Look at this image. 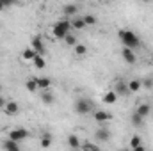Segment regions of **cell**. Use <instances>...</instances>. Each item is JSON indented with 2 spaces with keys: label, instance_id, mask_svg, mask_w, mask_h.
<instances>
[{
  "label": "cell",
  "instance_id": "obj_33",
  "mask_svg": "<svg viewBox=\"0 0 153 151\" xmlns=\"http://www.w3.org/2000/svg\"><path fill=\"white\" fill-rule=\"evenodd\" d=\"M5 5H7L5 2H0V11H2V9H5Z\"/></svg>",
  "mask_w": 153,
  "mask_h": 151
},
{
  "label": "cell",
  "instance_id": "obj_6",
  "mask_svg": "<svg viewBox=\"0 0 153 151\" xmlns=\"http://www.w3.org/2000/svg\"><path fill=\"white\" fill-rule=\"evenodd\" d=\"M4 112L7 114V115H16V114L20 112V105H18L16 101L9 100V101L5 103V107H4Z\"/></svg>",
  "mask_w": 153,
  "mask_h": 151
},
{
  "label": "cell",
  "instance_id": "obj_12",
  "mask_svg": "<svg viewBox=\"0 0 153 151\" xmlns=\"http://www.w3.org/2000/svg\"><path fill=\"white\" fill-rule=\"evenodd\" d=\"M2 148L5 151H20V144L14 142V141H11V139H5V141L2 142Z\"/></svg>",
  "mask_w": 153,
  "mask_h": 151
},
{
  "label": "cell",
  "instance_id": "obj_15",
  "mask_svg": "<svg viewBox=\"0 0 153 151\" xmlns=\"http://www.w3.org/2000/svg\"><path fill=\"white\" fill-rule=\"evenodd\" d=\"M68 146H70L71 150H78V148H80V139H78V135L71 133V135L68 137Z\"/></svg>",
  "mask_w": 153,
  "mask_h": 151
},
{
  "label": "cell",
  "instance_id": "obj_27",
  "mask_svg": "<svg viewBox=\"0 0 153 151\" xmlns=\"http://www.w3.org/2000/svg\"><path fill=\"white\" fill-rule=\"evenodd\" d=\"M82 150H84V151H102L96 144H93V142H85V144L82 146Z\"/></svg>",
  "mask_w": 153,
  "mask_h": 151
},
{
  "label": "cell",
  "instance_id": "obj_11",
  "mask_svg": "<svg viewBox=\"0 0 153 151\" xmlns=\"http://www.w3.org/2000/svg\"><path fill=\"white\" fill-rule=\"evenodd\" d=\"M76 13H78V5L76 4H66L62 7V14H66V16H76Z\"/></svg>",
  "mask_w": 153,
  "mask_h": 151
},
{
  "label": "cell",
  "instance_id": "obj_5",
  "mask_svg": "<svg viewBox=\"0 0 153 151\" xmlns=\"http://www.w3.org/2000/svg\"><path fill=\"white\" fill-rule=\"evenodd\" d=\"M30 48L38 53V55H45L46 53V48H45V43H43V39L39 38V36H36V38L32 39V43H30Z\"/></svg>",
  "mask_w": 153,
  "mask_h": 151
},
{
  "label": "cell",
  "instance_id": "obj_10",
  "mask_svg": "<svg viewBox=\"0 0 153 151\" xmlns=\"http://www.w3.org/2000/svg\"><path fill=\"white\" fill-rule=\"evenodd\" d=\"M94 119H96L98 123H107V121L112 119V114L105 112V110H96V112H94Z\"/></svg>",
  "mask_w": 153,
  "mask_h": 151
},
{
  "label": "cell",
  "instance_id": "obj_16",
  "mask_svg": "<svg viewBox=\"0 0 153 151\" xmlns=\"http://www.w3.org/2000/svg\"><path fill=\"white\" fill-rule=\"evenodd\" d=\"M128 93H137L141 87H143V84H141V80H130L128 84Z\"/></svg>",
  "mask_w": 153,
  "mask_h": 151
},
{
  "label": "cell",
  "instance_id": "obj_30",
  "mask_svg": "<svg viewBox=\"0 0 153 151\" xmlns=\"http://www.w3.org/2000/svg\"><path fill=\"white\" fill-rule=\"evenodd\" d=\"M141 84H143V87H146V89H152V87H153V78H152V76H150V78H144Z\"/></svg>",
  "mask_w": 153,
  "mask_h": 151
},
{
  "label": "cell",
  "instance_id": "obj_22",
  "mask_svg": "<svg viewBox=\"0 0 153 151\" xmlns=\"http://www.w3.org/2000/svg\"><path fill=\"white\" fill-rule=\"evenodd\" d=\"M32 64H34V68H38V70H43V68L46 66V62H45V59H43L41 55H36V57H34Z\"/></svg>",
  "mask_w": 153,
  "mask_h": 151
},
{
  "label": "cell",
  "instance_id": "obj_17",
  "mask_svg": "<svg viewBox=\"0 0 153 151\" xmlns=\"http://www.w3.org/2000/svg\"><path fill=\"white\" fill-rule=\"evenodd\" d=\"M116 100H117V94H116L114 91H109V93H105V94H103V101H105L107 105L116 103Z\"/></svg>",
  "mask_w": 153,
  "mask_h": 151
},
{
  "label": "cell",
  "instance_id": "obj_8",
  "mask_svg": "<svg viewBox=\"0 0 153 151\" xmlns=\"http://www.w3.org/2000/svg\"><path fill=\"white\" fill-rule=\"evenodd\" d=\"M94 137H96V141H100V142H107V141L111 139V132H109L107 128H98L96 133H94Z\"/></svg>",
  "mask_w": 153,
  "mask_h": 151
},
{
  "label": "cell",
  "instance_id": "obj_4",
  "mask_svg": "<svg viewBox=\"0 0 153 151\" xmlns=\"http://www.w3.org/2000/svg\"><path fill=\"white\" fill-rule=\"evenodd\" d=\"M29 137V132L25 130V128H14V130H11L9 132V137L7 139H11V141H14V142H22V141H25Z\"/></svg>",
  "mask_w": 153,
  "mask_h": 151
},
{
  "label": "cell",
  "instance_id": "obj_2",
  "mask_svg": "<svg viewBox=\"0 0 153 151\" xmlns=\"http://www.w3.org/2000/svg\"><path fill=\"white\" fill-rule=\"evenodd\" d=\"M70 29H71V21L70 20H61L52 27V32L57 39H64L70 34Z\"/></svg>",
  "mask_w": 153,
  "mask_h": 151
},
{
  "label": "cell",
  "instance_id": "obj_26",
  "mask_svg": "<svg viewBox=\"0 0 153 151\" xmlns=\"http://www.w3.org/2000/svg\"><path fill=\"white\" fill-rule=\"evenodd\" d=\"M64 41H66V44H68V46H73V48H75L76 44H78L76 38H75V36H71V34H68V36L64 38Z\"/></svg>",
  "mask_w": 153,
  "mask_h": 151
},
{
  "label": "cell",
  "instance_id": "obj_18",
  "mask_svg": "<svg viewBox=\"0 0 153 151\" xmlns=\"http://www.w3.org/2000/svg\"><path fill=\"white\" fill-rule=\"evenodd\" d=\"M25 87H27V91H29V93L38 91V80H36V76H34V78H29V80L25 82Z\"/></svg>",
  "mask_w": 153,
  "mask_h": 151
},
{
  "label": "cell",
  "instance_id": "obj_1",
  "mask_svg": "<svg viewBox=\"0 0 153 151\" xmlns=\"http://www.w3.org/2000/svg\"><path fill=\"white\" fill-rule=\"evenodd\" d=\"M117 38L119 41L123 43V46L125 48H128V50H135V48H139L141 46V39L137 34H134L132 30H126V29H121L119 32H117Z\"/></svg>",
  "mask_w": 153,
  "mask_h": 151
},
{
  "label": "cell",
  "instance_id": "obj_32",
  "mask_svg": "<svg viewBox=\"0 0 153 151\" xmlns=\"http://www.w3.org/2000/svg\"><path fill=\"white\" fill-rule=\"evenodd\" d=\"M134 151H146V150H144V146L141 144V146H137V148H134Z\"/></svg>",
  "mask_w": 153,
  "mask_h": 151
},
{
  "label": "cell",
  "instance_id": "obj_29",
  "mask_svg": "<svg viewBox=\"0 0 153 151\" xmlns=\"http://www.w3.org/2000/svg\"><path fill=\"white\" fill-rule=\"evenodd\" d=\"M141 142H143V141H141V137H139V135H134V137L130 139V146H132V150H134V148H137V146H141Z\"/></svg>",
  "mask_w": 153,
  "mask_h": 151
},
{
  "label": "cell",
  "instance_id": "obj_9",
  "mask_svg": "<svg viewBox=\"0 0 153 151\" xmlns=\"http://www.w3.org/2000/svg\"><path fill=\"white\" fill-rule=\"evenodd\" d=\"M123 59H125V62H128V64H135L137 62V57H135V53H134V50H128V48H123Z\"/></svg>",
  "mask_w": 153,
  "mask_h": 151
},
{
  "label": "cell",
  "instance_id": "obj_23",
  "mask_svg": "<svg viewBox=\"0 0 153 151\" xmlns=\"http://www.w3.org/2000/svg\"><path fill=\"white\" fill-rule=\"evenodd\" d=\"M50 144H52V135L50 133H43V137H41V148H50Z\"/></svg>",
  "mask_w": 153,
  "mask_h": 151
},
{
  "label": "cell",
  "instance_id": "obj_14",
  "mask_svg": "<svg viewBox=\"0 0 153 151\" xmlns=\"http://www.w3.org/2000/svg\"><path fill=\"white\" fill-rule=\"evenodd\" d=\"M135 112L139 114L141 117H146V115H150V112H152V105H148V103H141V105L137 107Z\"/></svg>",
  "mask_w": 153,
  "mask_h": 151
},
{
  "label": "cell",
  "instance_id": "obj_3",
  "mask_svg": "<svg viewBox=\"0 0 153 151\" xmlns=\"http://www.w3.org/2000/svg\"><path fill=\"white\" fill-rule=\"evenodd\" d=\"M93 109H94V105H93V101H91V100L80 98V100H76V101H75V112L80 114V115H85V114H89Z\"/></svg>",
  "mask_w": 153,
  "mask_h": 151
},
{
  "label": "cell",
  "instance_id": "obj_21",
  "mask_svg": "<svg viewBox=\"0 0 153 151\" xmlns=\"http://www.w3.org/2000/svg\"><path fill=\"white\" fill-rule=\"evenodd\" d=\"M143 121H144V117H141L137 112H134L132 115H130V123H132L134 126H141V124H143Z\"/></svg>",
  "mask_w": 153,
  "mask_h": 151
},
{
  "label": "cell",
  "instance_id": "obj_19",
  "mask_svg": "<svg viewBox=\"0 0 153 151\" xmlns=\"http://www.w3.org/2000/svg\"><path fill=\"white\" fill-rule=\"evenodd\" d=\"M71 29H76V30H82V29H85V23H84V20H82V18H78V16H75V18L71 20Z\"/></svg>",
  "mask_w": 153,
  "mask_h": 151
},
{
  "label": "cell",
  "instance_id": "obj_7",
  "mask_svg": "<svg viewBox=\"0 0 153 151\" xmlns=\"http://www.w3.org/2000/svg\"><path fill=\"white\" fill-rule=\"evenodd\" d=\"M114 93L117 94V98H119V96H126V94H128V85H126V82L119 80L114 85Z\"/></svg>",
  "mask_w": 153,
  "mask_h": 151
},
{
  "label": "cell",
  "instance_id": "obj_24",
  "mask_svg": "<svg viewBox=\"0 0 153 151\" xmlns=\"http://www.w3.org/2000/svg\"><path fill=\"white\" fill-rule=\"evenodd\" d=\"M73 50H75V53L78 55V57H82V55H85V53H87V46H85V44H82V43H78Z\"/></svg>",
  "mask_w": 153,
  "mask_h": 151
},
{
  "label": "cell",
  "instance_id": "obj_13",
  "mask_svg": "<svg viewBox=\"0 0 153 151\" xmlns=\"http://www.w3.org/2000/svg\"><path fill=\"white\" fill-rule=\"evenodd\" d=\"M36 80H38V89H43V91H48V87L52 85V80L48 76H39Z\"/></svg>",
  "mask_w": 153,
  "mask_h": 151
},
{
  "label": "cell",
  "instance_id": "obj_25",
  "mask_svg": "<svg viewBox=\"0 0 153 151\" xmlns=\"http://www.w3.org/2000/svg\"><path fill=\"white\" fill-rule=\"evenodd\" d=\"M82 20H84L85 27H87V25H94V23H96V18H94L93 14H84V16H82Z\"/></svg>",
  "mask_w": 153,
  "mask_h": 151
},
{
  "label": "cell",
  "instance_id": "obj_20",
  "mask_svg": "<svg viewBox=\"0 0 153 151\" xmlns=\"http://www.w3.org/2000/svg\"><path fill=\"white\" fill-rule=\"evenodd\" d=\"M38 53L32 50V48H25L23 50V53H22V57H23V61H34V57H36Z\"/></svg>",
  "mask_w": 153,
  "mask_h": 151
},
{
  "label": "cell",
  "instance_id": "obj_28",
  "mask_svg": "<svg viewBox=\"0 0 153 151\" xmlns=\"http://www.w3.org/2000/svg\"><path fill=\"white\" fill-rule=\"evenodd\" d=\"M41 100H43V103H48V105H50V103H53V96H52L50 93H46V91L43 93V96H41Z\"/></svg>",
  "mask_w": 153,
  "mask_h": 151
},
{
  "label": "cell",
  "instance_id": "obj_31",
  "mask_svg": "<svg viewBox=\"0 0 153 151\" xmlns=\"http://www.w3.org/2000/svg\"><path fill=\"white\" fill-rule=\"evenodd\" d=\"M5 103H7V101H5V98H4V96H0V109H4V107H5Z\"/></svg>",
  "mask_w": 153,
  "mask_h": 151
}]
</instances>
